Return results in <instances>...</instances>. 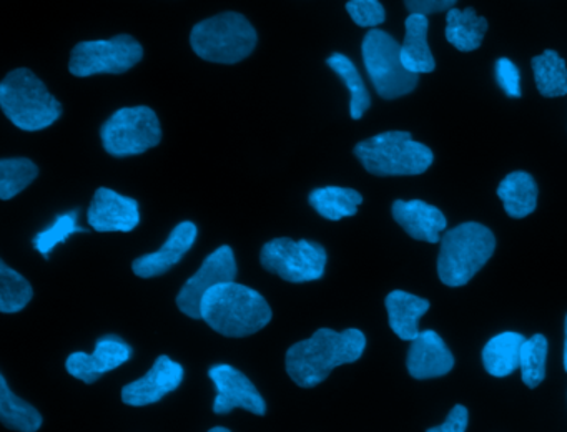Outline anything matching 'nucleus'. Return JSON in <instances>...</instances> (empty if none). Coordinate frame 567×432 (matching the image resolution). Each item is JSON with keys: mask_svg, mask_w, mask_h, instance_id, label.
Instances as JSON below:
<instances>
[{"mask_svg": "<svg viewBox=\"0 0 567 432\" xmlns=\"http://www.w3.org/2000/svg\"><path fill=\"white\" fill-rule=\"evenodd\" d=\"M367 338L357 328L334 331L321 328L311 338L295 342L285 356V368L295 384L315 388L338 366L350 364L363 356Z\"/></svg>", "mask_w": 567, "mask_h": 432, "instance_id": "1", "label": "nucleus"}, {"mask_svg": "<svg viewBox=\"0 0 567 432\" xmlns=\"http://www.w3.org/2000/svg\"><path fill=\"white\" fill-rule=\"evenodd\" d=\"M200 315L214 331L227 338H247L271 321L267 299L254 288L235 281L208 289L202 299Z\"/></svg>", "mask_w": 567, "mask_h": 432, "instance_id": "2", "label": "nucleus"}, {"mask_svg": "<svg viewBox=\"0 0 567 432\" xmlns=\"http://www.w3.org/2000/svg\"><path fill=\"white\" fill-rule=\"evenodd\" d=\"M0 106L9 120L24 132H41L62 116V103L29 69H16L0 83Z\"/></svg>", "mask_w": 567, "mask_h": 432, "instance_id": "3", "label": "nucleus"}, {"mask_svg": "<svg viewBox=\"0 0 567 432\" xmlns=\"http://www.w3.org/2000/svg\"><path fill=\"white\" fill-rule=\"evenodd\" d=\"M437 256V275L451 288L467 285L489 261L496 249L493 232L481 223L467 222L444 233Z\"/></svg>", "mask_w": 567, "mask_h": 432, "instance_id": "4", "label": "nucleus"}, {"mask_svg": "<svg viewBox=\"0 0 567 432\" xmlns=\"http://www.w3.org/2000/svg\"><path fill=\"white\" fill-rule=\"evenodd\" d=\"M361 165L377 176H411L426 172L434 162L433 152L416 142L410 132H383L354 146Z\"/></svg>", "mask_w": 567, "mask_h": 432, "instance_id": "5", "label": "nucleus"}, {"mask_svg": "<svg viewBox=\"0 0 567 432\" xmlns=\"http://www.w3.org/2000/svg\"><path fill=\"white\" fill-rule=\"evenodd\" d=\"M258 35L247 17L224 12L202 20L190 32V45L207 62L234 65L251 55Z\"/></svg>", "mask_w": 567, "mask_h": 432, "instance_id": "6", "label": "nucleus"}, {"mask_svg": "<svg viewBox=\"0 0 567 432\" xmlns=\"http://www.w3.org/2000/svg\"><path fill=\"white\" fill-rule=\"evenodd\" d=\"M364 69L378 95L394 100L416 89L420 75L410 72L401 60V43L380 29H371L361 43Z\"/></svg>", "mask_w": 567, "mask_h": 432, "instance_id": "7", "label": "nucleus"}, {"mask_svg": "<svg viewBox=\"0 0 567 432\" xmlns=\"http://www.w3.org/2000/svg\"><path fill=\"white\" fill-rule=\"evenodd\" d=\"M101 136L109 155L117 158L142 155L161 145V120L151 106H124L102 125Z\"/></svg>", "mask_w": 567, "mask_h": 432, "instance_id": "8", "label": "nucleus"}, {"mask_svg": "<svg viewBox=\"0 0 567 432\" xmlns=\"http://www.w3.org/2000/svg\"><path fill=\"white\" fill-rule=\"evenodd\" d=\"M144 59V47L127 33L104 40H87L78 43L69 60V70L75 76H92L99 73L128 72Z\"/></svg>", "mask_w": 567, "mask_h": 432, "instance_id": "9", "label": "nucleus"}, {"mask_svg": "<svg viewBox=\"0 0 567 432\" xmlns=\"http://www.w3.org/2000/svg\"><path fill=\"white\" fill-rule=\"evenodd\" d=\"M327 259V249L310 239L275 238L260 253L261 266L290 282L317 281L324 275Z\"/></svg>", "mask_w": 567, "mask_h": 432, "instance_id": "10", "label": "nucleus"}, {"mask_svg": "<svg viewBox=\"0 0 567 432\" xmlns=\"http://www.w3.org/2000/svg\"><path fill=\"white\" fill-rule=\"evenodd\" d=\"M237 278V261L234 249L224 245L205 258L204 265L187 279L177 296V306L184 315L200 319L202 299L205 292L221 282H231Z\"/></svg>", "mask_w": 567, "mask_h": 432, "instance_id": "11", "label": "nucleus"}, {"mask_svg": "<svg viewBox=\"0 0 567 432\" xmlns=\"http://www.w3.org/2000/svg\"><path fill=\"white\" fill-rule=\"evenodd\" d=\"M208 378L217 388L214 401L215 414H228L234 409H245L257 415H265L267 402L261 398L254 382L230 364H215L208 369Z\"/></svg>", "mask_w": 567, "mask_h": 432, "instance_id": "12", "label": "nucleus"}, {"mask_svg": "<svg viewBox=\"0 0 567 432\" xmlns=\"http://www.w3.org/2000/svg\"><path fill=\"white\" fill-rule=\"evenodd\" d=\"M184 366L168 356H158L147 374L122 389V401L134 408L155 404L174 392L184 381Z\"/></svg>", "mask_w": 567, "mask_h": 432, "instance_id": "13", "label": "nucleus"}, {"mask_svg": "<svg viewBox=\"0 0 567 432\" xmlns=\"http://www.w3.org/2000/svg\"><path fill=\"white\" fill-rule=\"evenodd\" d=\"M132 358V348L117 336H105L95 344L94 352H72L65 361V368L75 379H81L85 384L99 381L102 376Z\"/></svg>", "mask_w": 567, "mask_h": 432, "instance_id": "14", "label": "nucleus"}, {"mask_svg": "<svg viewBox=\"0 0 567 432\" xmlns=\"http://www.w3.org/2000/svg\"><path fill=\"white\" fill-rule=\"evenodd\" d=\"M89 225L95 232L128 233L141 223L137 199L111 188H99L87 213Z\"/></svg>", "mask_w": 567, "mask_h": 432, "instance_id": "15", "label": "nucleus"}, {"mask_svg": "<svg viewBox=\"0 0 567 432\" xmlns=\"http://www.w3.org/2000/svg\"><path fill=\"white\" fill-rule=\"evenodd\" d=\"M198 228L195 223L182 222L172 229L171 236L157 251L141 256L132 263V269L138 278H155L165 275L190 251L197 239Z\"/></svg>", "mask_w": 567, "mask_h": 432, "instance_id": "16", "label": "nucleus"}, {"mask_svg": "<svg viewBox=\"0 0 567 432\" xmlns=\"http://www.w3.org/2000/svg\"><path fill=\"white\" fill-rule=\"evenodd\" d=\"M393 218L398 225L417 241L440 243L447 228L446 216L440 208L421 199H396L393 203Z\"/></svg>", "mask_w": 567, "mask_h": 432, "instance_id": "17", "label": "nucleus"}, {"mask_svg": "<svg viewBox=\"0 0 567 432\" xmlns=\"http://www.w3.org/2000/svg\"><path fill=\"white\" fill-rule=\"evenodd\" d=\"M406 366L414 379L441 378L453 369L454 358L441 336L426 329L411 341Z\"/></svg>", "mask_w": 567, "mask_h": 432, "instance_id": "18", "label": "nucleus"}, {"mask_svg": "<svg viewBox=\"0 0 567 432\" xmlns=\"http://www.w3.org/2000/svg\"><path fill=\"white\" fill-rule=\"evenodd\" d=\"M384 305L394 335L403 341H414L420 336V319L430 309V301L396 289L386 296Z\"/></svg>", "mask_w": 567, "mask_h": 432, "instance_id": "19", "label": "nucleus"}, {"mask_svg": "<svg viewBox=\"0 0 567 432\" xmlns=\"http://www.w3.org/2000/svg\"><path fill=\"white\" fill-rule=\"evenodd\" d=\"M404 27H406V33L401 43L403 65L416 75L433 72L436 69V60L427 45V27H430L427 17L421 16V13H410Z\"/></svg>", "mask_w": 567, "mask_h": 432, "instance_id": "20", "label": "nucleus"}, {"mask_svg": "<svg viewBox=\"0 0 567 432\" xmlns=\"http://www.w3.org/2000/svg\"><path fill=\"white\" fill-rule=\"evenodd\" d=\"M526 339L519 332H501L483 349V364L494 378H506L519 369L520 349Z\"/></svg>", "mask_w": 567, "mask_h": 432, "instance_id": "21", "label": "nucleus"}, {"mask_svg": "<svg viewBox=\"0 0 567 432\" xmlns=\"http://www.w3.org/2000/svg\"><path fill=\"white\" fill-rule=\"evenodd\" d=\"M487 20L480 17L473 7L451 9L446 16V39L460 52L480 49L486 35Z\"/></svg>", "mask_w": 567, "mask_h": 432, "instance_id": "22", "label": "nucleus"}, {"mask_svg": "<svg viewBox=\"0 0 567 432\" xmlns=\"http://www.w3.org/2000/svg\"><path fill=\"white\" fill-rule=\"evenodd\" d=\"M497 196L511 218H526L537 206V185L533 175L513 172L501 182Z\"/></svg>", "mask_w": 567, "mask_h": 432, "instance_id": "23", "label": "nucleus"}, {"mask_svg": "<svg viewBox=\"0 0 567 432\" xmlns=\"http://www.w3.org/2000/svg\"><path fill=\"white\" fill-rule=\"evenodd\" d=\"M308 203L323 218L330 219V222H340L341 218L357 215L358 206L363 203V196L353 188L323 186V188H317L310 193Z\"/></svg>", "mask_w": 567, "mask_h": 432, "instance_id": "24", "label": "nucleus"}, {"mask_svg": "<svg viewBox=\"0 0 567 432\" xmlns=\"http://www.w3.org/2000/svg\"><path fill=\"white\" fill-rule=\"evenodd\" d=\"M0 421L6 428L19 432H38L44 422L34 405L11 391L4 374H0Z\"/></svg>", "mask_w": 567, "mask_h": 432, "instance_id": "25", "label": "nucleus"}, {"mask_svg": "<svg viewBox=\"0 0 567 432\" xmlns=\"http://www.w3.org/2000/svg\"><path fill=\"white\" fill-rule=\"evenodd\" d=\"M328 66L343 80L350 92V115L353 120H360L371 106V96L358 72L357 65L344 53L334 52L328 56Z\"/></svg>", "mask_w": 567, "mask_h": 432, "instance_id": "26", "label": "nucleus"}, {"mask_svg": "<svg viewBox=\"0 0 567 432\" xmlns=\"http://www.w3.org/2000/svg\"><path fill=\"white\" fill-rule=\"evenodd\" d=\"M537 89L544 96L567 95V66L556 50H546L530 62Z\"/></svg>", "mask_w": 567, "mask_h": 432, "instance_id": "27", "label": "nucleus"}, {"mask_svg": "<svg viewBox=\"0 0 567 432\" xmlns=\"http://www.w3.org/2000/svg\"><path fill=\"white\" fill-rule=\"evenodd\" d=\"M34 296L31 282L16 271L9 268L8 263L0 261V311L4 315H14L22 311L31 302Z\"/></svg>", "mask_w": 567, "mask_h": 432, "instance_id": "28", "label": "nucleus"}, {"mask_svg": "<svg viewBox=\"0 0 567 432\" xmlns=\"http://www.w3.org/2000/svg\"><path fill=\"white\" fill-rule=\"evenodd\" d=\"M38 176L39 168L32 160L22 158V156L0 160V198L4 202L14 198Z\"/></svg>", "mask_w": 567, "mask_h": 432, "instance_id": "29", "label": "nucleus"}, {"mask_svg": "<svg viewBox=\"0 0 567 432\" xmlns=\"http://www.w3.org/2000/svg\"><path fill=\"white\" fill-rule=\"evenodd\" d=\"M547 339L543 335H534L526 339L520 349V376L527 388L534 389L546 378Z\"/></svg>", "mask_w": 567, "mask_h": 432, "instance_id": "30", "label": "nucleus"}, {"mask_svg": "<svg viewBox=\"0 0 567 432\" xmlns=\"http://www.w3.org/2000/svg\"><path fill=\"white\" fill-rule=\"evenodd\" d=\"M78 218V209H72V212L58 216V219H55L48 229L35 235V249H38L42 256L49 258V253H51L55 246L61 245V243L68 241L74 233H87V229L79 226Z\"/></svg>", "mask_w": 567, "mask_h": 432, "instance_id": "31", "label": "nucleus"}, {"mask_svg": "<svg viewBox=\"0 0 567 432\" xmlns=\"http://www.w3.org/2000/svg\"><path fill=\"white\" fill-rule=\"evenodd\" d=\"M347 12L357 25L377 29L386 20V12L380 0H348Z\"/></svg>", "mask_w": 567, "mask_h": 432, "instance_id": "32", "label": "nucleus"}, {"mask_svg": "<svg viewBox=\"0 0 567 432\" xmlns=\"http://www.w3.org/2000/svg\"><path fill=\"white\" fill-rule=\"evenodd\" d=\"M496 80L497 85L511 99H519L523 95V92H520L519 69H517L516 63L511 62L506 56L496 62Z\"/></svg>", "mask_w": 567, "mask_h": 432, "instance_id": "33", "label": "nucleus"}, {"mask_svg": "<svg viewBox=\"0 0 567 432\" xmlns=\"http://www.w3.org/2000/svg\"><path fill=\"white\" fill-rule=\"evenodd\" d=\"M467 421H470V412L464 405L456 404L451 409L443 424L427 429V432H466Z\"/></svg>", "mask_w": 567, "mask_h": 432, "instance_id": "34", "label": "nucleus"}, {"mask_svg": "<svg viewBox=\"0 0 567 432\" xmlns=\"http://www.w3.org/2000/svg\"><path fill=\"white\" fill-rule=\"evenodd\" d=\"M457 0H404L406 9L411 13H421V16H431V13L450 12L454 9Z\"/></svg>", "mask_w": 567, "mask_h": 432, "instance_id": "35", "label": "nucleus"}, {"mask_svg": "<svg viewBox=\"0 0 567 432\" xmlns=\"http://www.w3.org/2000/svg\"><path fill=\"white\" fill-rule=\"evenodd\" d=\"M564 332H566V338H564V369L567 372V316H566V326H564Z\"/></svg>", "mask_w": 567, "mask_h": 432, "instance_id": "36", "label": "nucleus"}, {"mask_svg": "<svg viewBox=\"0 0 567 432\" xmlns=\"http://www.w3.org/2000/svg\"><path fill=\"white\" fill-rule=\"evenodd\" d=\"M208 432H230L228 431V429H225V428H214V429H210V431Z\"/></svg>", "mask_w": 567, "mask_h": 432, "instance_id": "37", "label": "nucleus"}]
</instances>
